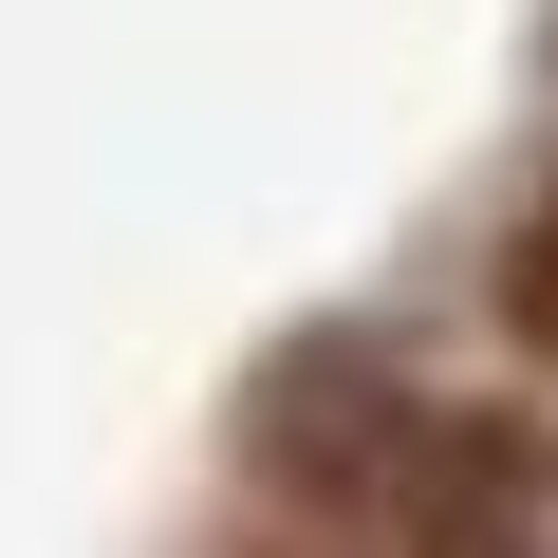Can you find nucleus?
<instances>
[{"mask_svg":"<svg viewBox=\"0 0 558 558\" xmlns=\"http://www.w3.org/2000/svg\"><path fill=\"white\" fill-rule=\"evenodd\" d=\"M242 465L317 558H521L539 539L521 428H484L465 391H410L391 354H279L242 410Z\"/></svg>","mask_w":558,"mask_h":558,"instance_id":"obj_1","label":"nucleus"},{"mask_svg":"<svg viewBox=\"0 0 558 558\" xmlns=\"http://www.w3.org/2000/svg\"><path fill=\"white\" fill-rule=\"evenodd\" d=\"M484 317H502V354L521 373H558V168L521 186V223L484 242Z\"/></svg>","mask_w":558,"mask_h":558,"instance_id":"obj_2","label":"nucleus"}]
</instances>
